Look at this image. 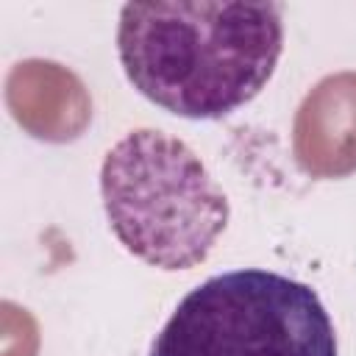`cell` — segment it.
<instances>
[{
  "label": "cell",
  "mask_w": 356,
  "mask_h": 356,
  "mask_svg": "<svg viewBox=\"0 0 356 356\" xmlns=\"http://www.w3.org/2000/svg\"><path fill=\"white\" fill-rule=\"evenodd\" d=\"M100 195L120 245L159 270L197 267L228 225V197L197 153L153 128L106 153Z\"/></svg>",
  "instance_id": "obj_2"
},
{
  "label": "cell",
  "mask_w": 356,
  "mask_h": 356,
  "mask_svg": "<svg viewBox=\"0 0 356 356\" xmlns=\"http://www.w3.org/2000/svg\"><path fill=\"white\" fill-rule=\"evenodd\" d=\"M150 356H337V334L309 284L245 267L184 295Z\"/></svg>",
  "instance_id": "obj_3"
},
{
  "label": "cell",
  "mask_w": 356,
  "mask_h": 356,
  "mask_svg": "<svg viewBox=\"0 0 356 356\" xmlns=\"http://www.w3.org/2000/svg\"><path fill=\"white\" fill-rule=\"evenodd\" d=\"M284 50L278 3H125L117 56L150 103L186 120H220L250 103Z\"/></svg>",
  "instance_id": "obj_1"
}]
</instances>
